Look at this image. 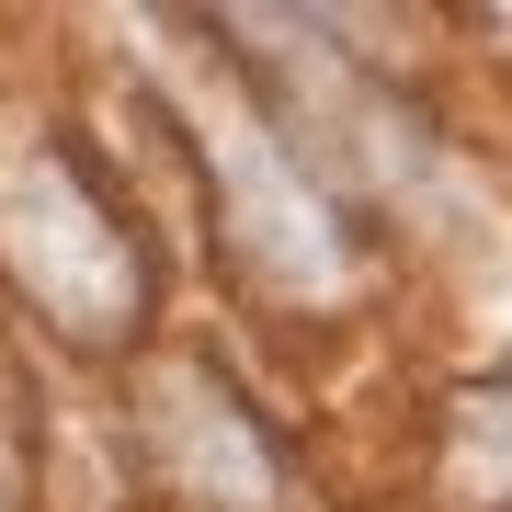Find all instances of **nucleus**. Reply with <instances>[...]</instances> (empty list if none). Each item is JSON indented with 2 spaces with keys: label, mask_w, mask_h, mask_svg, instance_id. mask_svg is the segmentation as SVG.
I'll list each match as a JSON object with an SVG mask.
<instances>
[{
  "label": "nucleus",
  "mask_w": 512,
  "mask_h": 512,
  "mask_svg": "<svg viewBox=\"0 0 512 512\" xmlns=\"http://www.w3.org/2000/svg\"><path fill=\"white\" fill-rule=\"evenodd\" d=\"M194 148H205V183H217V217H228V251L251 274H274L296 296L342 285L353 274V239H342V205L319 194V171L285 148L274 114L228 103V114H194Z\"/></svg>",
  "instance_id": "f03ea898"
},
{
  "label": "nucleus",
  "mask_w": 512,
  "mask_h": 512,
  "mask_svg": "<svg viewBox=\"0 0 512 512\" xmlns=\"http://www.w3.org/2000/svg\"><path fill=\"white\" fill-rule=\"evenodd\" d=\"M148 399H160V456L183 467L205 501H228V512L274 501V456L251 444V410H239V399H217L205 376H160Z\"/></svg>",
  "instance_id": "7ed1b4c3"
},
{
  "label": "nucleus",
  "mask_w": 512,
  "mask_h": 512,
  "mask_svg": "<svg viewBox=\"0 0 512 512\" xmlns=\"http://www.w3.org/2000/svg\"><path fill=\"white\" fill-rule=\"evenodd\" d=\"M0 262L80 353H126L148 319V262L137 228L92 194L69 148H12L0 160Z\"/></svg>",
  "instance_id": "f257e3e1"
}]
</instances>
